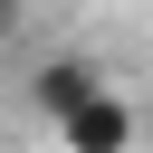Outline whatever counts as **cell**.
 I'll use <instances>...</instances> for the list:
<instances>
[{
    "mask_svg": "<svg viewBox=\"0 0 153 153\" xmlns=\"http://www.w3.org/2000/svg\"><path fill=\"white\" fill-rule=\"evenodd\" d=\"M57 143H67V153H134V105L96 86L86 105H67V115H57Z\"/></svg>",
    "mask_w": 153,
    "mask_h": 153,
    "instance_id": "1",
    "label": "cell"
},
{
    "mask_svg": "<svg viewBox=\"0 0 153 153\" xmlns=\"http://www.w3.org/2000/svg\"><path fill=\"white\" fill-rule=\"evenodd\" d=\"M96 86H105V76H96V67H86V57H48V67H38V86H29V96H38V115H48V124H57V115H67V105H86V96H96Z\"/></svg>",
    "mask_w": 153,
    "mask_h": 153,
    "instance_id": "2",
    "label": "cell"
}]
</instances>
